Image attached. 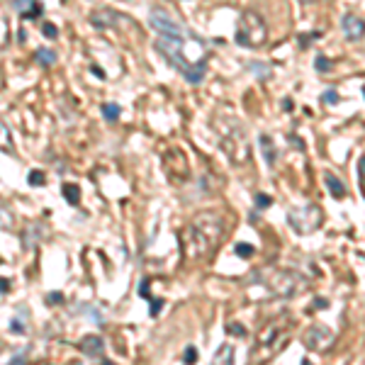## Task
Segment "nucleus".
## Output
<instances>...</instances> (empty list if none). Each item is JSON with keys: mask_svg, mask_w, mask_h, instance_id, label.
Segmentation results:
<instances>
[{"mask_svg": "<svg viewBox=\"0 0 365 365\" xmlns=\"http://www.w3.org/2000/svg\"><path fill=\"white\" fill-rule=\"evenodd\" d=\"M227 234V219L219 212H200L182 229V249L188 258H207L217 251Z\"/></svg>", "mask_w": 365, "mask_h": 365, "instance_id": "1", "label": "nucleus"}, {"mask_svg": "<svg viewBox=\"0 0 365 365\" xmlns=\"http://www.w3.org/2000/svg\"><path fill=\"white\" fill-rule=\"evenodd\" d=\"M188 39H190V34H185V37H158V39H156V51H158L175 71H180V76L185 78L188 83L198 85V83H202L205 76H207V61H205V59H202V61L188 59V51H185Z\"/></svg>", "mask_w": 365, "mask_h": 365, "instance_id": "2", "label": "nucleus"}, {"mask_svg": "<svg viewBox=\"0 0 365 365\" xmlns=\"http://www.w3.org/2000/svg\"><path fill=\"white\" fill-rule=\"evenodd\" d=\"M251 280L258 282V285H263L268 292H273V295L280 297V299H292V297H297V295L304 290V285H307V280H304L297 270H292V268H280V265H263V268H258V270L251 275Z\"/></svg>", "mask_w": 365, "mask_h": 365, "instance_id": "3", "label": "nucleus"}, {"mask_svg": "<svg viewBox=\"0 0 365 365\" xmlns=\"http://www.w3.org/2000/svg\"><path fill=\"white\" fill-rule=\"evenodd\" d=\"M287 331H290V319H273L268 321L261 331H258V338H256V358H273L282 343L287 341Z\"/></svg>", "mask_w": 365, "mask_h": 365, "instance_id": "4", "label": "nucleus"}, {"mask_svg": "<svg viewBox=\"0 0 365 365\" xmlns=\"http://www.w3.org/2000/svg\"><path fill=\"white\" fill-rule=\"evenodd\" d=\"M265 42H268V25H265V20L258 13H253V10L241 13L239 25H236V44L249 47V49H258Z\"/></svg>", "mask_w": 365, "mask_h": 365, "instance_id": "5", "label": "nucleus"}, {"mask_svg": "<svg viewBox=\"0 0 365 365\" xmlns=\"http://www.w3.org/2000/svg\"><path fill=\"white\" fill-rule=\"evenodd\" d=\"M287 227H292L295 234L299 236H307V234H314L321 224H324V212L319 205L309 202V205H299V207H290L287 215Z\"/></svg>", "mask_w": 365, "mask_h": 365, "instance_id": "6", "label": "nucleus"}, {"mask_svg": "<svg viewBox=\"0 0 365 365\" xmlns=\"http://www.w3.org/2000/svg\"><path fill=\"white\" fill-rule=\"evenodd\" d=\"M149 25H151L153 32H158V37H185V34H190L178 20H173L170 13H166L163 8H151Z\"/></svg>", "mask_w": 365, "mask_h": 365, "instance_id": "7", "label": "nucleus"}, {"mask_svg": "<svg viewBox=\"0 0 365 365\" xmlns=\"http://www.w3.org/2000/svg\"><path fill=\"white\" fill-rule=\"evenodd\" d=\"M224 151L236 166L251 163V146H249V139L241 129L229 132V139H224Z\"/></svg>", "mask_w": 365, "mask_h": 365, "instance_id": "8", "label": "nucleus"}, {"mask_svg": "<svg viewBox=\"0 0 365 365\" xmlns=\"http://www.w3.org/2000/svg\"><path fill=\"white\" fill-rule=\"evenodd\" d=\"M333 343V329H329L326 324H312L304 331V346L312 353H321Z\"/></svg>", "mask_w": 365, "mask_h": 365, "instance_id": "9", "label": "nucleus"}, {"mask_svg": "<svg viewBox=\"0 0 365 365\" xmlns=\"http://www.w3.org/2000/svg\"><path fill=\"white\" fill-rule=\"evenodd\" d=\"M341 30H343V37L348 42H358V39L365 37V20L353 15V13H348V15L341 17Z\"/></svg>", "mask_w": 365, "mask_h": 365, "instance_id": "10", "label": "nucleus"}, {"mask_svg": "<svg viewBox=\"0 0 365 365\" xmlns=\"http://www.w3.org/2000/svg\"><path fill=\"white\" fill-rule=\"evenodd\" d=\"M78 350L83 355H88V358H98V360L107 363L105 360V341H102V336H93V333L83 336L81 343H78Z\"/></svg>", "mask_w": 365, "mask_h": 365, "instance_id": "11", "label": "nucleus"}, {"mask_svg": "<svg viewBox=\"0 0 365 365\" xmlns=\"http://www.w3.org/2000/svg\"><path fill=\"white\" fill-rule=\"evenodd\" d=\"M13 8L20 13L22 20H37L44 13V5L39 0H13Z\"/></svg>", "mask_w": 365, "mask_h": 365, "instance_id": "12", "label": "nucleus"}, {"mask_svg": "<svg viewBox=\"0 0 365 365\" xmlns=\"http://www.w3.org/2000/svg\"><path fill=\"white\" fill-rule=\"evenodd\" d=\"M117 20H119V15L115 10H98L90 15V25L98 30H112L117 25Z\"/></svg>", "mask_w": 365, "mask_h": 365, "instance_id": "13", "label": "nucleus"}, {"mask_svg": "<svg viewBox=\"0 0 365 365\" xmlns=\"http://www.w3.org/2000/svg\"><path fill=\"white\" fill-rule=\"evenodd\" d=\"M258 144H261V151H263V158H265V163H268V166H275V163H278V149H275V141H273V136H268V134H261V136H258Z\"/></svg>", "mask_w": 365, "mask_h": 365, "instance_id": "14", "label": "nucleus"}, {"mask_svg": "<svg viewBox=\"0 0 365 365\" xmlns=\"http://www.w3.org/2000/svg\"><path fill=\"white\" fill-rule=\"evenodd\" d=\"M324 182H326V188H329L331 198L341 200V198L346 195V185L341 182V178H338V175H333L331 170H326V173H324Z\"/></svg>", "mask_w": 365, "mask_h": 365, "instance_id": "15", "label": "nucleus"}, {"mask_svg": "<svg viewBox=\"0 0 365 365\" xmlns=\"http://www.w3.org/2000/svg\"><path fill=\"white\" fill-rule=\"evenodd\" d=\"M0 151L5 153H15V144H13V134L8 129V124L0 119Z\"/></svg>", "mask_w": 365, "mask_h": 365, "instance_id": "16", "label": "nucleus"}, {"mask_svg": "<svg viewBox=\"0 0 365 365\" xmlns=\"http://www.w3.org/2000/svg\"><path fill=\"white\" fill-rule=\"evenodd\" d=\"M234 353H236V348H234V343H222L219 346V350L215 353V358H212V363H234Z\"/></svg>", "mask_w": 365, "mask_h": 365, "instance_id": "17", "label": "nucleus"}, {"mask_svg": "<svg viewBox=\"0 0 365 365\" xmlns=\"http://www.w3.org/2000/svg\"><path fill=\"white\" fill-rule=\"evenodd\" d=\"M39 232H42V224H30L25 229V236H22V244L25 249H34L39 244Z\"/></svg>", "mask_w": 365, "mask_h": 365, "instance_id": "18", "label": "nucleus"}, {"mask_svg": "<svg viewBox=\"0 0 365 365\" xmlns=\"http://www.w3.org/2000/svg\"><path fill=\"white\" fill-rule=\"evenodd\" d=\"M61 193H64V198H66V202L68 205H78L81 202V188L76 185V182H66V185L61 188Z\"/></svg>", "mask_w": 365, "mask_h": 365, "instance_id": "19", "label": "nucleus"}, {"mask_svg": "<svg viewBox=\"0 0 365 365\" xmlns=\"http://www.w3.org/2000/svg\"><path fill=\"white\" fill-rule=\"evenodd\" d=\"M15 229V215L0 205V232H13Z\"/></svg>", "mask_w": 365, "mask_h": 365, "instance_id": "20", "label": "nucleus"}, {"mask_svg": "<svg viewBox=\"0 0 365 365\" xmlns=\"http://www.w3.org/2000/svg\"><path fill=\"white\" fill-rule=\"evenodd\" d=\"M34 61L39 66H54L56 64V51H51V49H37L34 51Z\"/></svg>", "mask_w": 365, "mask_h": 365, "instance_id": "21", "label": "nucleus"}, {"mask_svg": "<svg viewBox=\"0 0 365 365\" xmlns=\"http://www.w3.org/2000/svg\"><path fill=\"white\" fill-rule=\"evenodd\" d=\"M246 71H251V73H253L256 78H261V81L270 76V66L263 64V61H249V64H246Z\"/></svg>", "mask_w": 365, "mask_h": 365, "instance_id": "22", "label": "nucleus"}, {"mask_svg": "<svg viewBox=\"0 0 365 365\" xmlns=\"http://www.w3.org/2000/svg\"><path fill=\"white\" fill-rule=\"evenodd\" d=\"M100 110H102V117H105L107 122H117V119H119V105H115V102H105Z\"/></svg>", "mask_w": 365, "mask_h": 365, "instance_id": "23", "label": "nucleus"}, {"mask_svg": "<svg viewBox=\"0 0 365 365\" xmlns=\"http://www.w3.org/2000/svg\"><path fill=\"white\" fill-rule=\"evenodd\" d=\"M234 251H236V256H241V258H251V256L256 253V249H253V244H246V241H241V244H236V246H234Z\"/></svg>", "mask_w": 365, "mask_h": 365, "instance_id": "24", "label": "nucleus"}, {"mask_svg": "<svg viewBox=\"0 0 365 365\" xmlns=\"http://www.w3.org/2000/svg\"><path fill=\"white\" fill-rule=\"evenodd\" d=\"M8 39H10V25H8V20L3 15H0V49L8 44Z\"/></svg>", "mask_w": 365, "mask_h": 365, "instance_id": "25", "label": "nucleus"}, {"mask_svg": "<svg viewBox=\"0 0 365 365\" xmlns=\"http://www.w3.org/2000/svg\"><path fill=\"white\" fill-rule=\"evenodd\" d=\"M27 182H30V185H44V182H47V175H44L42 170H30Z\"/></svg>", "mask_w": 365, "mask_h": 365, "instance_id": "26", "label": "nucleus"}, {"mask_svg": "<svg viewBox=\"0 0 365 365\" xmlns=\"http://www.w3.org/2000/svg\"><path fill=\"white\" fill-rule=\"evenodd\" d=\"M163 309V299L161 297H149V314L151 316H158Z\"/></svg>", "mask_w": 365, "mask_h": 365, "instance_id": "27", "label": "nucleus"}, {"mask_svg": "<svg viewBox=\"0 0 365 365\" xmlns=\"http://www.w3.org/2000/svg\"><path fill=\"white\" fill-rule=\"evenodd\" d=\"M321 102H324V105H336V102H338V93H336L333 88H329L326 93H321Z\"/></svg>", "mask_w": 365, "mask_h": 365, "instance_id": "28", "label": "nucleus"}, {"mask_svg": "<svg viewBox=\"0 0 365 365\" xmlns=\"http://www.w3.org/2000/svg\"><path fill=\"white\" fill-rule=\"evenodd\" d=\"M270 205H273V198H270V195H263V193L256 195V207H258V210H268Z\"/></svg>", "mask_w": 365, "mask_h": 365, "instance_id": "29", "label": "nucleus"}, {"mask_svg": "<svg viewBox=\"0 0 365 365\" xmlns=\"http://www.w3.org/2000/svg\"><path fill=\"white\" fill-rule=\"evenodd\" d=\"M42 34H44L47 39H56V37H59V30H56V25H51V22H44V27H42Z\"/></svg>", "mask_w": 365, "mask_h": 365, "instance_id": "30", "label": "nucleus"}, {"mask_svg": "<svg viewBox=\"0 0 365 365\" xmlns=\"http://www.w3.org/2000/svg\"><path fill=\"white\" fill-rule=\"evenodd\" d=\"M314 66H316V71H319V73H329V71H331V61H329V59H324V56H316Z\"/></svg>", "mask_w": 365, "mask_h": 365, "instance_id": "31", "label": "nucleus"}, {"mask_svg": "<svg viewBox=\"0 0 365 365\" xmlns=\"http://www.w3.org/2000/svg\"><path fill=\"white\" fill-rule=\"evenodd\" d=\"M182 360H185V363H198V348L188 346L185 350H182Z\"/></svg>", "mask_w": 365, "mask_h": 365, "instance_id": "32", "label": "nucleus"}, {"mask_svg": "<svg viewBox=\"0 0 365 365\" xmlns=\"http://www.w3.org/2000/svg\"><path fill=\"white\" fill-rule=\"evenodd\" d=\"M227 333H232V336H246V329L239 326L236 321H232V324H227Z\"/></svg>", "mask_w": 365, "mask_h": 365, "instance_id": "33", "label": "nucleus"}, {"mask_svg": "<svg viewBox=\"0 0 365 365\" xmlns=\"http://www.w3.org/2000/svg\"><path fill=\"white\" fill-rule=\"evenodd\" d=\"M54 302L61 304V302H64V295H61V292H49V295H47V304H54Z\"/></svg>", "mask_w": 365, "mask_h": 365, "instance_id": "34", "label": "nucleus"}, {"mask_svg": "<svg viewBox=\"0 0 365 365\" xmlns=\"http://www.w3.org/2000/svg\"><path fill=\"white\" fill-rule=\"evenodd\" d=\"M10 331L22 336V333H25V326H22V321H20V319H13V321H10Z\"/></svg>", "mask_w": 365, "mask_h": 365, "instance_id": "35", "label": "nucleus"}, {"mask_svg": "<svg viewBox=\"0 0 365 365\" xmlns=\"http://www.w3.org/2000/svg\"><path fill=\"white\" fill-rule=\"evenodd\" d=\"M8 292H10V280L0 278V295H8Z\"/></svg>", "mask_w": 365, "mask_h": 365, "instance_id": "36", "label": "nucleus"}, {"mask_svg": "<svg viewBox=\"0 0 365 365\" xmlns=\"http://www.w3.org/2000/svg\"><path fill=\"white\" fill-rule=\"evenodd\" d=\"M314 309H329V299L316 297V299H314Z\"/></svg>", "mask_w": 365, "mask_h": 365, "instance_id": "37", "label": "nucleus"}, {"mask_svg": "<svg viewBox=\"0 0 365 365\" xmlns=\"http://www.w3.org/2000/svg\"><path fill=\"white\" fill-rule=\"evenodd\" d=\"M90 71H93V73H95V76H98L100 81H105V71H102L100 66H90Z\"/></svg>", "mask_w": 365, "mask_h": 365, "instance_id": "38", "label": "nucleus"}, {"mask_svg": "<svg viewBox=\"0 0 365 365\" xmlns=\"http://www.w3.org/2000/svg\"><path fill=\"white\" fill-rule=\"evenodd\" d=\"M25 360H27V353H17V355H13L10 363H25Z\"/></svg>", "mask_w": 365, "mask_h": 365, "instance_id": "39", "label": "nucleus"}, {"mask_svg": "<svg viewBox=\"0 0 365 365\" xmlns=\"http://www.w3.org/2000/svg\"><path fill=\"white\" fill-rule=\"evenodd\" d=\"M282 107H285V112H290L292 110V100H282Z\"/></svg>", "mask_w": 365, "mask_h": 365, "instance_id": "40", "label": "nucleus"}, {"mask_svg": "<svg viewBox=\"0 0 365 365\" xmlns=\"http://www.w3.org/2000/svg\"><path fill=\"white\" fill-rule=\"evenodd\" d=\"M299 3H316V0H299Z\"/></svg>", "mask_w": 365, "mask_h": 365, "instance_id": "41", "label": "nucleus"}, {"mask_svg": "<svg viewBox=\"0 0 365 365\" xmlns=\"http://www.w3.org/2000/svg\"><path fill=\"white\" fill-rule=\"evenodd\" d=\"M363 98H365V85H363Z\"/></svg>", "mask_w": 365, "mask_h": 365, "instance_id": "42", "label": "nucleus"}]
</instances>
